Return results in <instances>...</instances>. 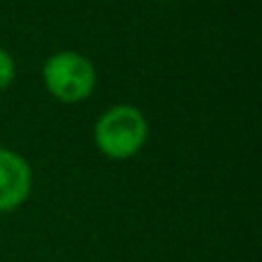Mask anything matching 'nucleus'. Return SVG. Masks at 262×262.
Listing matches in <instances>:
<instances>
[{
	"mask_svg": "<svg viewBox=\"0 0 262 262\" xmlns=\"http://www.w3.org/2000/svg\"><path fill=\"white\" fill-rule=\"evenodd\" d=\"M44 81L60 101H81L95 88V67L88 58L72 51L55 53L44 64Z\"/></svg>",
	"mask_w": 262,
	"mask_h": 262,
	"instance_id": "2",
	"label": "nucleus"
},
{
	"mask_svg": "<svg viewBox=\"0 0 262 262\" xmlns=\"http://www.w3.org/2000/svg\"><path fill=\"white\" fill-rule=\"evenodd\" d=\"M12 81H14V60L7 51L0 49V90H5Z\"/></svg>",
	"mask_w": 262,
	"mask_h": 262,
	"instance_id": "4",
	"label": "nucleus"
},
{
	"mask_svg": "<svg viewBox=\"0 0 262 262\" xmlns=\"http://www.w3.org/2000/svg\"><path fill=\"white\" fill-rule=\"evenodd\" d=\"M147 124L138 108L134 106H115L97 122L95 138L101 152L113 159H127L136 154L145 143Z\"/></svg>",
	"mask_w": 262,
	"mask_h": 262,
	"instance_id": "1",
	"label": "nucleus"
},
{
	"mask_svg": "<svg viewBox=\"0 0 262 262\" xmlns=\"http://www.w3.org/2000/svg\"><path fill=\"white\" fill-rule=\"evenodd\" d=\"M30 166L12 149H0V212L14 209L30 193Z\"/></svg>",
	"mask_w": 262,
	"mask_h": 262,
	"instance_id": "3",
	"label": "nucleus"
}]
</instances>
